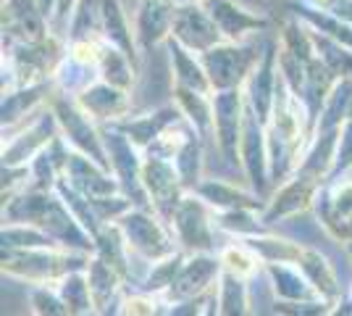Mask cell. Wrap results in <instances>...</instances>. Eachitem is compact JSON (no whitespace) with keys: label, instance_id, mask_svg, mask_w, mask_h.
I'll return each mask as SVG.
<instances>
[{"label":"cell","instance_id":"42","mask_svg":"<svg viewBox=\"0 0 352 316\" xmlns=\"http://www.w3.org/2000/svg\"><path fill=\"white\" fill-rule=\"evenodd\" d=\"M76 6H79V0H58V3H56V14L50 19V32H53L56 37H60V40L69 37V27H72Z\"/></svg>","mask_w":352,"mask_h":316},{"label":"cell","instance_id":"48","mask_svg":"<svg viewBox=\"0 0 352 316\" xmlns=\"http://www.w3.org/2000/svg\"><path fill=\"white\" fill-rule=\"evenodd\" d=\"M344 251H347V256L352 258V240H350V242H344Z\"/></svg>","mask_w":352,"mask_h":316},{"label":"cell","instance_id":"16","mask_svg":"<svg viewBox=\"0 0 352 316\" xmlns=\"http://www.w3.org/2000/svg\"><path fill=\"white\" fill-rule=\"evenodd\" d=\"M176 0H137L134 6V40L140 53H150L171 37Z\"/></svg>","mask_w":352,"mask_h":316},{"label":"cell","instance_id":"9","mask_svg":"<svg viewBox=\"0 0 352 316\" xmlns=\"http://www.w3.org/2000/svg\"><path fill=\"white\" fill-rule=\"evenodd\" d=\"M248 101V98H245ZM242 171L250 182V193L268 200L271 190V171H268V143H265V124L258 119L252 105H245V127H242V145H239Z\"/></svg>","mask_w":352,"mask_h":316},{"label":"cell","instance_id":"51","mask_svg":"<svg viewBox=\"0 0 352 316\" xmlns=\"http://www.w3.org/2000/svg\"><path fill=\"white\" fill-rule=\"evenodd\" d=\"M350 298H352V287H350Z\"/></svg>","mask_w":352,"mask_h":316},{"label":"cell","instance_id":"29","mask_svg":"<svg viewBox=\"0 0 352 316\" xmlns=\"http://www.w3.org/2000/svg\"><path fill=\"white\" fill-rule=\"evenodd\" d=\"M95 256L103 258L108 266H113L126 285H134V274H132L134 253L129 251V245L124 240L118 224H103V229L95 235Z\"/></svg>","mask_w":352,"mask_h":316},{"label":"cell","instance_id":"21","mask_svg":"<svg viewBox=\"0 0 352 316\" xmlns=\"http://www.w3.org/2000/svg\"><path fill=\"white\" fill-rule=\"evenodd\" d=\"M182 119H184V114L179 111V105L171 103V105H161V108L150 111L145 116H134V119L126 116V119L116 121V124H108V127H113L124 137H129L134 145L145 153L166 129H171L176 121Z\"/></svg>","mask_w":352,"mask_h":316},{"label":"cell","instance_id":"18","mask_svg":"<svg viewBox=\"0 0 352 316\" xmlns=\"http://www.w3.org/2000/svg\"><path fill=\"white\" fill-rule=\"evenodd\" d=\"M276 82H279V43H276V40H268L258 69L250 74L248 85L242 87L248 103L252 105V111L258 114V119L263 121V124L268 121L271 108H274Z\"/></svg>","mask_w":352,"mask_h":316},{"label":"cell","instance_id":"43","mask_svg":"<svg viewBox=\"0 0 352 316\" xmlns=\"http://www.w3.org/2000/svg\"><path fill=\"white\" fill-rule=\"evenodd\" d=\"M210 295H213V293H208V295H197V298H190V301L171 303V306H168V314L166 316H203L208 301H210Z\"/></svg>","mask_w":352,"mask_h":316},{"label":"cell","instance_id":"33","mask_svg":"<svg viewBox=\"0 0 352 316\" xmlns=\"http://www.w3.org/2000/svg\"><path fill=\"white\" fill-rule=\"evenodd\" d=\"M187 258L190 253L187 251H176L171 253L168 258H163L158 264H150V271H147L145 277H142V282H140V293H150V295H163L166 298V293L171 290V285L176 282V277H179V271L182 266L187 264Z\"/></svg>","mask_w":352,"mask_h":316},{"label":"cell","instance_id":"50","mask_svg":"<svg viewBox=\"0 0 352 316\" xmlns=\"http://www.w3.org/2000/svg\"><path fill=\"white\" fill-rule=\"evenodd\" d=\"M129 3H132V8H134V6H137V0H129Z\"/></svg>","mask_w":352,"mask_h":316},{"label":"cell","instance_id":"2","mask_svg":"<svg viewBox=\"0 0 352 316\" xmlns=\"http://www.w3.org/2000/svg\"><path fill=\"white\" fill-rule=\"evenodd\" d=\"M63 59H66V45L53 32L43 40L6 48L3 50V76L8 74V82H3V92L40 85V82H53Z\"/></svg>","mask_w":352,"mask_h":316},{"label":"cell","instance_id":"4","mask_svg":"<svg viewBox=\"0 0 352 316\" xmlns=\"http://www.w3.org/2000/svg\"><path fill=\"white\" fill-rule=\"evenodd\" d=\"M116 224L134 258H142L145 264H158L179 251L174 245L171 227L166 224L155 211L132 209L129 213H124Z\"/></svg>","mask_w":352,"mask_h":316},{"label":"cell","instance_id":"8","mask_svg":"<svg viewBox=\"0 0 352 316\" xmlns=\"http://www.w3.org/2000/svg\"><path fill=\"white\" fill-rule=\"evenodd\" d=\"M245 90L213 92V140L229 169H242L239 145L245 127Z\"/></svg>","mask_w":352,"mask_h":316},{"label":"cell","instance_id":"11","mask_svg":"<svg viewBox=\"0 0 352 316\" xmlns=\"http://www.w3.org/2000/svg\"><path fill=\"white\" fill-rule=\"evenodd\" d=\"M142 185H145V193L150 198V209L171 227V219H174L179 203L187 196L184 185L176 174V166L171 161L145 156V161H142Z\"/></svg>","mask_w":352,"mask_h":316},{"label":"cell","instance_id":"3","mask_svg":"<svg viewBox=\"0 0 352 316\" xmlns=\"http://www.w3.org/2000/svg\"><path fill=\"white\" fill-rule=\"evenodd\" d=\"M265 53V43H221V45L210 48L208 53L200 56L203 66L210 79L213 92L226 90H242L248 85L250 74L258 69V63Z\"/></svg>","mask_w":352,"mask_h":316},{"label":"cell","instance_id":"49","mask_svg":"<svg viewBox=\"0 0 352 316\" xmlns=\"http://www.w3.org/2000/svg\"><path fill=\"white\" fill-rule=\"evenodd\" d=\"M176 3H200V0H176Z\"/></svg>","mask_w":352,"mask_h":316},{"label":"cell","instance_id":"6","mask_svg":"<svg viewBox=\"0 0 352 316\" xmlns=\"http://www.w3.org/2000/svg\"><path fill=\"white\" fill-rule=\"evenodd\" d=\"M100 132H103L105 153L111 158V171L121 185V193L132 200L134 209H150V198L142 185V161H145L142 151L113 127H103Z\"/></svg>","mask_w":352,"mask_h":316},{"label":"cell","instance_id":"20","mask_svg":"<svg viewBox=\"0 0 352 316\" xmlns=\"http://www.w3.org/2000/svg\"><path fill=\"white\" fill-rule=\"evenodd\" d=\"M76 105L87 114L95 124H116V121L126 119L129 116V108H132V95L126 90H118L113 85H108L103 79H98L95 85H89L85 92H79Z\"/></svg>","mask_w":352,"mask_h":316},{"label":"cell","instance_id":"12","mask_svg":"<svg viewBox=\"0 0 352 316\" xmlns=\"http://www.w3.org/2000/svg\"><path fill=\"white\" fill-rule=\"evenodd\" d=\"M60 135L58 119L47 105L37 116H32L27 129L16 137H3V166H30L40 153Z\"/></svg>","mask_w":352,"mask_h":316},{"label":"cell","instance_id":"25","mask_svg":"<svg viewBox=\"0 0 352 316\" xmlns=\"http://www.w3.org/2000/svg\"><path fill=\"white\" fill-rule=\"evenodd\" d=\"M166 48H168L171 74H174L176 87L203 92V95H213V87H210V79H208V72L206 66H203V61H200V56L190 53L184 45H179L174 37L166 40Z\"/></svg>","mask_w":352,"mask_h":316},{"label":"cell","instance_id":"13","mask_svg":"<svg viewBox=\"0 0 352 316\" xmlns=\"http://www.w3.org/2000/svg\"><path fill=\"white\" fill-rule=\"evenodd\" d=\"M171 37L195 56H203L210 48L223 43L219 27L208 16L203 3H176Z\"/></svg>","mask_w":352,"mask_h":316},{"label":"cell","instance_id":"53","mask_svg":"<svg viewBox=\"0 0 352 316\" xmlns=\"http://www.w3.org/2000/svg\"><path fill=\"white\" fill-rule=\"evenodd\" d=\"M274 316H276V314H274Z\"/></svg>","mask_w":352,"mask_h":316},{"label":"cell","instance_id":"34","mask_svg":"<svg viewBox=\"0 0 352 316\" xmlns=\"http://www.w3.org/2000/svg\"><path fill=\"white\" fill-rule=\"evenodd\" d=\"M219 258L223 271L236 277V280H242V282H250L258 274V269L263 266L261 256L245 240H232L229 245H223L219 251Z\"/></svg>","mask_w":352,"mask_h":316},{"label":"cell","instance_id":"5","mask_svg":"<svg viewBox=\"0 0 352 316\" xmlns=\"http://www.w3.org/2000/svg\"><path fill=\"white\" fill-rule=\"evenodd\" d=\"M47 105L53 108V114H56V119H58L60 135L66 137V143L72 145L74 151L85 153L95 164H100L103 169L111 171V158H108V153H105L103 132H100L98 124L76 105V101H74L72 95H63V92L56 90V95L50 98Z\"/></svg>","mask_w":352,"mask_h":316},{"label":"cell","instance_id":"19","mask_svg":"<svg viewBox=\"0 0 352 316\" xmlns=\"http://www.w3.org/2000/svg\"><path fill=\"white\" fill-rule=\"evenodd\" d=\"M321 187L323 185H316V182H310V180H300V177L287 180L281 187H276L274 198H268L263 213H261L263 224L265 227L281 224V222L292 219L297 213L313 209L316 196H318Z\"/></svg>","mask_w":352,"mask_h":316},{"label":"cell","instance_id":"52","mask_svg":"<svg viewBox=\"0 0 352 316\" xmlns=\"http://www.w3.org/2000/svg\"><path fill=\"white\" fill-rule=\"evenodd\" d=\"M350 119H352V116H350Z\"/></svg>","mask_w":352,"mask_h":316},{"label":"cell","instance_id":"35","mask_svg":"<svg viewBox=\"0 0 352 316\" xmlns=\"http://www.w3.org/2000/svg\"><path fill=\"white\" fill-rule=\"evenodd\" d=\"M250 282H242L232 274H221L216 285V298H219V316H255L250 306Z\"/></svg>","mask_w":352,"mask_h":316},{"label":"cell","instance_id":"14","mask_svg":"<svg viewBox=\"0 0 352 316\" xmlns=\"http://www.w3.org/2000/svg\"><path fill=\"white\" fill-rule=\"evenodd\" d=\"M221 274H223V266H221L219 253H195L182 266L176 282L166 293V301L179 303L197 298V295H208V293L216 290Z\"/></svg>","mask_w":352,"mask_h":316},{"label":"cell","instance_id":"32","mask_svg":"<svg viewBox=\"0 0 352 316\" xmlns=\"http://www.w3.org/2000/svg\"><path fill=\"white\" fill-rule=\"evenodd\" d=\"M137 69H140V66H137L121 48L105 43L103 56H100V66H98V72H100V79H103V82L113 85V87H118V90L129 92L134 87Z\"/></svg>","mask_w":352,"mask_h":316},{"label":"cell","instance_id":"26","mask_svg":"<svg viewBox=\"0 0 352 316\" xmlns=\"http://www.w3.org/2000/svg\"><path fill=\"white\" fill-rule=\"evenodd\" d=\"M297 269L308 277L310 285L318 290L321 298L334 301V303L344 298L337 271H334L331 261L323 256L321 251H316V248H310V245H302V253H300V258H297Z\"/></svg>","mask_w":352,"mask_h":316},{"label":"cell","instance_id":"44","mask_svg":"<svg viewBox=\"0 0 352 316\" xmlns=\"http://www.w3.org/2000/svg\"><path fill=\"white\" fill-rule=\"evenodd\" d=\"M329 316H352V298L350 295H344L342 301L334 303V308L329 311Z\"/></svg>","mask_w":352,"mask_h":316},{"label":"cell","instance_id":"27","mask_svg":"<svg viewBox=\"0 0 352 316\" xmlns=\"http://www.w3.org/2000/svg\"><path fill=\"white\" fill-rule=\"evenodd\" d=\"M100 16H103V40L121 48L129 59L140 66V48L132 34V24L121 0H100Z\"/></svg>","mask_w":352,"mask_h":316},{"label":"cell","instance_id":"7","mask_svg":"<svg viewBox=\"0 0 352 316\" xmlns=\"http://www.w3.org/2000/svg\"><path fill=\"white\" fill-rule=\"evenodd\" d=\"M213 227H216V211L210 209L203 198L187 193L171 219V232H174L179 248L187 251L190 256L219 253L216 242H213Z\"/></svg>","mask_w":352,"mask_h":316},{"label":"cell","instance_id":"40","mask_svg":"<svg viewBox=\"0 0 352 316\" xmlns=\"http://www.w3.org/2000/svg\"><path fill=\"white\" fill-rule=\"evenodd\" d=\"M30 303H32V311L34 316H74L69 311V306L63 303V298L58 295L56 287H32L30 290Z\"/></svg>","mask_w":352,"mask_h":316},{"label":"cell","instance_id":"46","mask_svg":"<svg viewBox=\"0 0 352 316\" xmlns=\"http://www.w3.org/2000/svg\"><path fill=\"white\" fill-rule=\"evenodd\" d=\"M302 3H308V6H313V8H321V11H331L337 0H302Z\"/></svg>","mask_w":352,"mask_h":316},{"label":"cell","instance_id":"28","mask_svg":"<svg viewBox=\"0 0 352 316\" xmlns=\"http://www.w3.org/2000/svg\"><path fill=\"white\" fill-rule=\"evenodd\" d=\"M87 285H89V295H92V306L98 314H103L108 306H113L116 301H121V290L126 287V282L121 280L113 266H108L103 258L92 256L87 266Z\"/></svg>","mask_w":352,"mask_h":316},{"label":"cell","instance_id":"23","mask_svg":"<svg viewBox=\"0 0 352 316\" xmlns=\"http://www.w3.org/2000/svg\"><path fill=\"white\" fill-rule=\"evenodd\" d=\"M56 90H58L56 82H40V85L3 92V135L11 132L24 116H37L43 111V103H50Z\"/></svg>","mask_w":352,"mask_h":316},{"label":"cell","instance_id":"17","mask_svg":"<svg viewBox=\"0 0 352 316\" xmlns=\"http://www.w3.org/2000/svg\"><path fill=\"white\" fill-rule=\"evenodd\" d=\"M213 24L219 27L223 43H248L252 34L268 30V19L250 14L234 0H200Z\"/></svg>","mask_w":352,"mask_h":316},{"label":"cell","instance_id":"39","mask_svg":"<svg viewBox=\"0 0 352 316\" xmlns=\"http://www.w3.org/2000/svg\"><path fill=\"white\" fill-rule=\"evenodd\" d=\"M58 295L63 298V303L69 306V311L74 316H87V314H98L95 306H92V295H89V285H87V274L85 271H74L69 277H63L58 285Z\"/></svg>","mask_w":352,"mask_h":316},{"label":"cell","instance_id":"36","mask_svg":"<svg viewBox=\"0 0 352 316\" xmlns=\"http://www.w3.org/2000/svg\"><path fill=\"white\" fill-rule=\"evenodd\" d=\"M176 174L184 185L187 193H195L197 185L203 182V140L195 132L190 135V140L184 143V148L179 151V156L174 158Z\"/></svg>","mask_w":352,"mask_h":316},{"label":"cell","instance_id":"38","mask_svg":"<svg viewBox=\"0 0 352 316\" xmlns=\"http://www.w3.org/2000/svg\"><path fill=\"white\" fill-rule=\"evenodd\" d=\"M216 229L232 235L234 240H245V238H258L271 232V227L263 224L261 211H226V213H216Z\"/></svg>","mask_w":352,"mask_h":316},{"label":"cell","instance_id":"10","mask_svg":"<svg viewBox=\"0 0 352 316\" xmlns=\"http://www.w3.org/2000/svg\"><path fill=\"white\" fill-rule=\"evenodd\" d=\"M318 224L339 242L352 240V169L337 180L326 182L316 196Z\"/></svg>","mask_w":352,"mask_h":316},{"label":"cell","instance_id":"1","mask_svg":"<svg viewBox=\"0 0 352 316\" xmlns=\"http://www.w3.org/2000/svg\"><path fill=\"white\" fill-rule=\"evenodd\" d=\"M3 274L21 280L32 287H56L74 271H87L92 253L66 251V248H43V251H8L3 248Z\"/></svg>","mask_w":352,"mask_h":316},{"label":"cell","instance_id":"31","mask_svg":"<svg viewBox=\"0 0 352 316\" xmlns=\"http://www.w3.org/2000/svg\"><path fill=\"white\" fill-rule=\"evenodd\" d=\"M174 103L179 111L184 114V119L192 124V129L200 135L203 143L213 140V95H203V92L184 90L174 85Z\"/></svg>","mask_w":352,"mask_h":316},{"label":"cell","instance_id":"22","mask_svg":"<svg viewBox=\"0 0 352 316\" xmlns=\"http://www.w3.org/2000/svg\"><path fill=\"white\" fill-rule=\"evenodd\" d=\"M63 177L87 198H108L121 193V185L113 177V171H108L100 164H95L92 158H87L85 153L79 151H72Z\"/></svg>","mask_w":352,"mask_h":316},{"label":"cell","instance_id":"15","mask_svg":"<svg viewBox=\"0 0 352 316\" xmlns=\"http://www.w3.org/2000/svg\"><path fill=\"white\" fill-rule=\"evenodd\" d=\"M50 34V21L37 0H3V50L19 43H34Z\"/></svg>","mask_w":352,"mask_h":316},{"label":"cell","instance_id":"24","mask_svg":"<svg viewBox=\"0 0 352 316\" xmlns=\"http://www.w3.org/2000/svg\"><path fill=\"white\" fill-rule=\"evenodd\" d=\"M195 196L203 198L216 213H226V211H261L263 213L265 209V203L255 193H248L223 180H203L197 185Z\"/></svg>","mask_w":352,"mask_h":316},{"label":"cell","instance_id":"47","mask_svg":"<svg viewBox=\"0 0 352 316\" xmlns=\"http://www.w3.org/2000/svg\"><path fill=\"white\" fill-rule=\"evenodd\" d=\"M98 316H121V301H116L113 306H108L103 314H98Z\"/></svg>","mask_w":352,"mask_h":316},{"label":"cell","instance_id":"30","mask_svg":"<svg viewBox=\"0 0 352 316\" xmlns=\"http://www.w3.org/2000/svg\"><path fill=\"white\" fill-rule=\"evenodd\" d=\"M276 293V301H316L321 298L310 280L292 264H263Z\"/></svg>","mask_w":352,"mask_h":316},{"label":"cell","instance_id":"37","mask_svg":"<svg viewBox=\"0 0 352 316\" xmlns=\"http://www.w3.org/2000/svg\"><path fill=\"white\" fill-rule=\"evenodd\" d=\"M3 248L8 251H43V248H60L45 229L34 224H3Z\"/></svg>","mask_w":352,"mask_h":316},{"label":"cell","instance_id":"45","mask_svg":"<svg viewBox=\"0 0 352 316\" xmlns=\"http://www.w3.org/2000/svg\"><path fill=\"white\" fill-rule=\"evenodd\" d=\"M56 3H58V0H37V6H40V11H43V16L47 21L56 14Z\"/></svg>","mask_w":352,"mask_h":316},{"label":"cell","instance_id":"41","mask_svg":"<svg viewBox=\"0 0 352 316\" xmlns=\"http://www.w3.org/2000/svg\"><path fill=\"white\" fill-rule=\"evenodd\" d=\"M334 308V301L316 298V301H276L274 314L276 316H329Z\"/></svg>","mask_w":352,"mask_h":316}]
</instances>
